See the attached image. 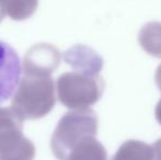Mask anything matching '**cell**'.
<instances>
[{"label":"cell","instance_id":"6","mask_svg":"<svg viewBox=\"0 0 161 160\" xmlns=\"http://www.w3.org/2000/svg\"><path fill=\"white\" fill-rule=\"evenodd\" d=\"M35 146L21 130H13L0 135V160H33Z\"/></svg>","mask_w":161,"mask_h":160},{"label":"cell","instance_id":"2","mask_svg":"<svg viewBox=\"0 0 161 160\" xmlns=\"http://www.w3.org/2000/svg\"><path fill=\"white\" fill-rule=\"evenodd\" d=\"M97 115L93 110H75L58 122L51 139V148L58 160H68L77 144L87 137H96Z\"/></svg>","mask_w":161,"mask_h":160},{"label":"cell","instance_id":"14","mask_svg":"<svg viewBox=\"0 0 161 160\" xmlns=\"http://www.w3.org/2000/svg\"><path fill=\"white\" fill-rule=\"evenodd\" d=\"M153 154H155L153 160H161V138H159L153 144Z\"/></svg>","mask_w":161,"mask_h":160},{"label":"cell","instance_id":"9","mask_svg":"<svg viewBox=\"0 0 161 160\" xmlns=\"http://www.w3.org/2000/svg\"><path fill=\"white\" fill-rule=\"evenodd\" d=\"M138 41L149 55L161 58V22L153 21L145 24L139 31Z\"/></svg>","mask_w":161,"mask_h":160},{"label":"cell","instance_id":"10","mask_svg":"<svg viewBox=\"0 0 161 160\" xmlns=\"http://www.w3.org/2000/svg\"><path fill=\"white\" fill-rule=\"evenodd\" d=\"M153 146L130 139L122 144L112 160H153Z\"/></svg>","mask_w":161,"mask_h":160},{"label":"cell","instance_id":"1","mask_svg":"<svg viewBox=\"0 0 161 160\" xmlns=\"http://www.w3.org/2000/svg\"><path fill=\"white\" fill-rule=\"evenodd\" d=\"M55 82L52 77H23L12 99V108L22 120H37L55 105Z\"/></svg>","mask_w":161,"mask_h":160},{"label":"cell","instance_id":"15","mask_svg":"<svg viewBox=\"0 0 161 160\" xmlns=\"http://www.w3.org/2000/svg\"><path fill=\"white\" fill-rule=\"evenodd\" d=\"M4 17V11H3V8H2L1 6V2H0V22H1V20L3 19Z\"/></svg>","mask_w":161,"mask_h":160},{"label":"cell","instance_id":"7","mask_svg":"<svg viewBox=\"0 0 161 160\" xmlns=\"http://www.w3.org/2000/svg\"><path fill=\"white\" fill-rule=\"evenodd\" d=\"M64 60L76 73L86 75H99L103 67L101 56L85 45H75L67 49L64 53Z\"/></svg>","mask_w":161,"mask_h":160},{"label":"cell","instance_id":"3","mask_svg":"<svg viewBox=\"0 0 161 160\" xmlns=\"http://www.w3.org/2000/svg\"><path fill=\"white\" fill-rule=\"evenodd\" d=\"M104 90L103 78L99 75L65 73L57 80V97L68 109H89L100 100Z\"/></svg>","mask_w":161,"mask_h":160},{"label":"cell","instance_id":"4","mask_svg":"<svg viewBox=\"0 0 161 160\" xmlns=\"http://www.w3.org/2000/svg\"><path fill=\"white\" fill-rule=\"evenodd\" d=\"M62 55L57 47L48 43L35 44L26 52L22 64L24 77H51L59 66Z\"/></svg>","mask_w":161,"mask_h":160},{"label":"cell","instance_id":"12","mask_svg":"<svg viewBox=\"0 0 161 160\" xmlns=\"http://www.w3.org/2000/svg\"><path fill=\"white\" fill-rule=\"evenodd\" d=\"M23 127V120L10 108H0V135L9 130H21Z\"/></svg>","mask_w":161,"mask_h":160},{"label":"cell","instance_id":"8","mask_svg":"<svg viewBox=\"0 0 161 160\" xmlns=\"http://www.w3.org/2000/svg\"><path fill=\"white\" fill-rule=\"evenodd\" d=\"M68 160H108L104 146L96 137H87L75 146Z\"/></svg>","mask_w":161,"mask_h":160},{"label":"cell","instance_id":"11","mask_svg":"<svg viewBox=\"0 0 161 160\" xmlns=\"http://www.w3.org/2000/svg\"><path fill=\"white\" fill-rule=\"evenodd\" d=\"M4 14L13 20H24L31 17L37 8V1H0Z\"/></svg>","mask_w":161,"mask_h":160},{"label":"cell","instance_id":"5","mask_svg":"<svg viewBox=\"0 0 161 160\" xmlns=\"http://www.w3.org/2000/svg\"><path fill=\"white\" fill-rule=\"evenodd\" d=\"M21 65L17 52L0 40V103L14 93L21 80Z\"/></svg>","mask_w":161,"mask_h":160},{"label":"cell","instance_id":"13","mask_svg":"<svg viewBox=\"0 0 161 160\" xmlns=\"http://www.w3.org/2000/svg\"><path fill=\"white\" fill-rule=\"evenodd\" d=\"M155 79H156V83H157V86L159 87V89L161 90V64L159 65V67L157 68ZM155 114H156V119H157L158 123L161 125V100L158 102L157 108H156V111H155Z\"/></svg>","mask_w":161,"mask_h":160}]
</instances>
